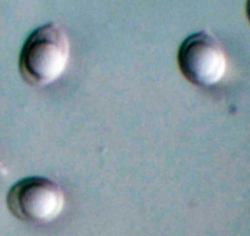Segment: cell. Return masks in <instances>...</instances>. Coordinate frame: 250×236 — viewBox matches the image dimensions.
<instances>
[{"mask_svg":"<svg viewBox=\"0 0 250 236\" xmlns=\"http://www.w3.org/2000/svg\"><path fill=\"white\" fill-rule=\"evenodd\" d=\"M177 61L182 75L200 88L221 83L227 71V55L222 45L206 31L193 33L183 41Z\"/></svg>","mask_w":250,"mask_h":236,"instance_id":"obj_3","label":"cell"},{"mask_svg":"<svg viewBox=\"0 0 250 236\" xmlns=\"http://www.w3.org/2000/svg\"><path fill=\"white\" fill-rule=\"evenodd\" d=\"M6 204L15 218L31 224H48L59 218L65 207V193L48 177L30 176L11 186Z\"/></svg>","mask_w":250,"mask_h":236,"instance_id":"obj_2","label":"cell"},{"mask_svg":"<svg viewBox=\"0 0 250 236\" xmlns=\"http://www.w3.org/2000/svg\"><path fill=\"white\" fill-rule=\"evenodd\" d=\"M70 59V42L57 23L44 24L28 35L21 48L19 69L26 83L44 88L59 80Z\"/></svg>","mask_w":250,"mask_h":236,"instance_id":"obj_1","label":"cell"},{"mask_svg":"<svg viewBox=\"0 0 250 236\" xmlns=\"http://www.w3.org/2000/svg\"><path fill=\"white\" fill-rule=\"evenodd\" d=\"M245 13H247V18L250 23V0H247V5H245Z\"/></svg>","mask_w":250,"mask_h":236,"instance_id":"obj_4","label":"cell"}]
</instances>
